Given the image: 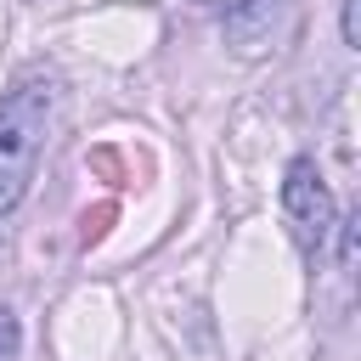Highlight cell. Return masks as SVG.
Wrapping results in <instances>:
<instances>
[{"instance_id":"1","label":"cell","mask_w":361,"mask_h":361,"mask_svg":"<svg viewBox=\"0 0 361 361\" xmlns=\"http://www.w3.org/2000/svg\"><path fill=\"white\" fill-rule=\"evenodd\" d=\"M51 113H56L51 73H28L11 90H0V214H11L28 197V180L51 135Z\"/></svg>"},{"instance_id":"2","label":"cell","mask_w":361,"mask_h":361,"mask_svg":"<svg viewBox=\"0 0 361 361\" xmlns=\"http://www.w3.org/2000/svg\"><path fill=\"white\" fill-rule=\"evenodd\" d=\"M282 220H288L293 243H299L310 259L327 248V237H333V226H338L333 192H327V180H322V164H316L310 152H299V158L282 169Z\"/></svg>"},{"instance_id":"3","label":"cell","mask_w":361,"mask_h":361,"mask_svg":"<svg viewBox=\"0 0 361 361\" xmlns=\"http://www.w3.org/2000/svg\"><path fill=\"white\" fill-rule=\"evenodd\" d=\"M17 344H23V327H17V316L0 305V361H17Z\"/></svg>"},{"instance_id":"4","label":"cell","mask_w":361,"mask_h":361,"mask_svg":"<svg viewBox=\"0 0 361 361\" xmlns=\"http://www.w3.org/2000/svg\"><path fill=\"white\" fill-rule=\"evenodd\" d=\"M338 34H344V51H361V34H355V0H338Z\"/></svg>"},{"instance_id":"5","label":"cell","mask_w":361,"mask_h":361,"mask_svg":"<svg viewBox=\"0 0 361 361\" xmlns=\"http://www.w3.org/2000/svg\"><path fill=\"white\" fill-rule=\"evenodd\" d=\"M197 6H226V11H237V6H248V0H197Z\"/></svg>"}]
</instances>
